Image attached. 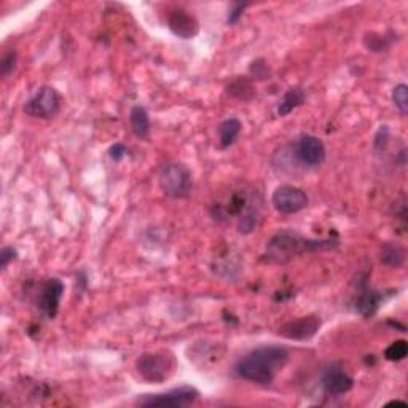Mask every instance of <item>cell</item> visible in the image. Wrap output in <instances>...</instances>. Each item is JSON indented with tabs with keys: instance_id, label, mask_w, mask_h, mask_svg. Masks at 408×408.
Masks as SVG:
<instances>
[{
	"instance_id": "18",
	"label": "cell",
	"mask_w": 408,
	"mask_h": 408,
	"mask_svg": "<svg viewBox=\"0 0 408 408\" xmlns=\"http://www.w3.org/2000/svg\"><path fill=\"white\" fill-rule=\"evenodd\" d=\"M228 94H231L233 98H238L241 101H250L255 96V91H254V85L250 83L248 78H236L231 81L227 88Z\"/></svg>"
},
{
	"instance_id": "5",
	"label": "cell",
	"mask_w": 408,
	"mask_h": 408,
	"mask_svg": "<svg viewBox=\"0 0 408 408\" xmlns=\"http://www.w3.org/2000/svg\"><path fill=\"white\" fill-rule=\"evenodd\" d=\"M158 180L163 192L171 198H185L193 187L192 174L180 163H168L163 166Z\"/></svg>"
},
{
	"instance_id": "7",
	"label": "cell",
	"mask_w": 408,
	"mask_h": 408,
	"mask_svg": "<svg viewBox=\"0 0 408 408\" xmlns=\"http://www.w3.org/2000/svg\"><path fill=\"white\" fill-rule=\"evenodd\" d=\"M59 96L54 88L44 86L36 96L26 102L24 112L36 118H50L59 112Z\"/></svg>"
},
{
	"instance_id": "25",
	"label": "cell",
	"mask_w": 408,
	"mask_h": 408,
	"mask_svg": "<svg viewBox=\"0 0 408 408\" xmlns=\"http://www.w3.org/2000/svg\"><path fill=\"white\" fill-rule=\"evenodd\" d=\"M248 6V4H235L233 6H231V10L228 11V24H235V23H238V19L241 18V15H243V11H244V9H246Z\"/></svg>"
},
{
	"instance_id": "4",
	"label": "cell",
	"mask_w": 408,
	"mask_h": 408,
	"mask_svg": "<svg viewBox=\"0 0 408 408\" xmlns=\"http://www.w3.org/2000/svg\"><path fill=\"white\" fill-rule=\"evenodd\" d=\"M139 375L148 383H163L173 375L175 370V360L173 355L166 351H156V352H147L142 355L138 362Z\"/></svg>"
},
{
	"instance_id": "8",
	"label": "cell",
	"mask_w": 408,
	"mask_h": 408,
	"mask_svg": "<svg viewBox=\"0 0 408 408\" xmlns=\"http://www.w3.org/2000/svg\"><path fill=\"white\" fill-rule=\"evenodd\" d=\"M271 203H273L277 213L295 214L308 206V196L298 187L281 185L275 190Z\"/></svg>"
},
{
	"instance_id": "13",
	"label": "cell",
	"mask_w": 408,
	"mask_h": 408,
	"mask_svg": "<svg viewBox=\"0 0 408 408\" xmlns=\"http://www.w3.org/2000/svg\"><path fill=\"white\" fill-rule=\"evenodd\" d=\"M352 384H355V379L340 365H330L322 375V387L329 396H342L351 389Z\"/></svg>"
},
{
	"instance_id": "21",
	"label": "cell",
	"mask_w": 408,
	"mask_h": 408,
	"mask_svg": "<svg viewBox=\"0 0 408 408\" xmlns=\"http://www.w3.org/2000/svg\"><path fill=\"white\" fill-rule=\"evenodd\" d=\"M392 101H394V106L399 108L400 113L405 115L408 112V88H407V85L400 83L394 88Z\"/></svg>"
},
{
	"instance_id": "17",
	"label": "cell",
	"mask_w": 408,
	"mask_h": 408,
	"mask_svg": "<svg viewBox=\"0 0 408 408\" xmlns=\"http://www.w3.org/2000/svg\"><path fill=\"white\" fill-rule=\"evenodd\" d=\"M303 101H305V93L300 88H292V90L284 94L281 104L277 107V113H280L281 117H285V115H289L294 108L302 106Z\"/></svg>"
},
{
	"instance_id": "16",
	"label": "cell",
	"mask_w": 408,
	"mask_h": 408,
	"mask_svg": "<svg viewBox=\"0 0 408 408\" xmlns=\"http://www.w3.org/2000/svg\"><path fill=\"white\" fill-rule=\"evenodd\" d=\"M241 133V121L238 118H228L219 126V138L220 146L225 148L230 147L238 139Z\"/></svg>"
},
{
	"instance_id": "15",
	"label": "cell",
	"mask_w": 408,
	"mask_h": 408,
	"mask_svg": "<svg viewBox=\"0 0 408 408\" xmlns=\"http://www.w3.org/2000/svg\"><path fill=\"white\" fill-rule=\"evenodd\" d=\"M129 121H131V128L138 138H147L148 131H151V118L144 107L136 106L129 112Z\"/></svg>"
},
{
	"instance_id": "24",
	"label": "cell",
	"mask_w": 408,
	"mask_h": 408,
	"mask_svg": "<svg viewBox=\"0 0 408 408\" xmlns=\"http://www.w3.org/2000/svg\"><path fill=\"white\" fill-rule=\"evenodd\" d=\"M16 258V250L13 249V248H4L2 250H0V268L5 270L6 267H9V263L11 260H15Z\"/></svg>"
},
{
	"instance_id": "3",
	"label": "cell",
	"mask_w": 408,
	"mask_h": 408,
	"mask_svg": "<svg viewBox=\"0 0 408 408\" xmlns=\"http://www.w3.org/2000/svg\"><path fill=\"white\" fill-rule=\"evenodd\" d=\"M335 241H312V240H305V238L289 233V231H284V233H277L271 238L268 246H267V254L277 263H285L289 262L290 258H294L298 254H303L306 250H316V249H324L335 246Z\"/></svg>"
},
{
	"instance_id": "22",
	"label": "cell",
	"mask_w": 408,
	"mask_h": 408,
	"mask_svg": "<svg viewBox=\"0 0 408 408\" xmlns=\"http://www.w3.org/2000/svg\"><path fill=\"white\" fill-rule=\"evenodd\" d=\"M15 63H16V54L15 51H10L6 53L4 59H2V64H0V69H2V76L4 77H9L10 73L15 69Z\"/></svg>"
},
{
	"instance_id": "12",
	"label": "cell",
	"mask_w": 408,
	"mask_h": 408,
	"mask_svg": "<svg viewBox=\"0 0 408 408\" xmlns=\"http://www.w3.org/2000/svg\"><path fill=\"white\" fill-rule=\"evenodd\" d=\"M168 26L174 36L180 39H193L200 32V23L192 13L185 10H174L168 18Z\"/></svg>"
},
{
	"instance_id": "19",
	"label": "cell",
	"mask_w": 408,
	"mask_h": 408,
	"mask_svg": "<svg viewBox=\"0 0 408 408\" xmlns=\"http://www.w3.org/2000/svg\"><path fill=\"white\" fill-rule=\"evenodd\" d=\"M405 260V250L397 246V244L387 243L383 246L382 250V263L387 265V267H396L399 268L400 265Z\"/></svg>"
},
{
	"instance_id": "23",
	"label": "cell",
	"mask_w": 408,
	"mask_h": 408,
	"mask_svg": "<svg viewBox=\"0 0 408 408\" xmlns=\"http://www.w3.org/2000/svg\"><path fill=\"white\" fill-rule=\"evenodd\" d=\"M250 73H253L254 77H257V78H267L268 77V66H267V63H265L263 59H257V61H254L253 64H250Z\"/></svg>"
},
{
	"instance_id": "14",
	"label": "cell",
	"mask_w": 408,
	"mask_h": 408,
	"mask_svg": "<svg viewBox=\"0 0 408 408\" xmlns=\"http://www.w3.org/2000/svg\"><path fill=\"white\" fill-rule=\"evenodd\" d=\"M379 302H382V295H379L378 292L367 289L365 285H362V289H360L356 298V310L364 317H370L377 312Z\"/></svg>"
},
{
	"instance_id": "11",
	"label": "cell",
	"mask_w": 408,
	"mask_h": 408,
	"mask_svg": "<svg viewBox=\"0 0 408 408\" xmlns=\"http://www.w3.org/2000/svg\"><path fill=\"white\" fill-rule=\"evenodd\" d=\"M319 329H321V319L316 316H305L284 324L280 329V335L295 340V342H306L315 337Z\"/></svg>"
},
{
	"instance_id": "20",
	"label": "cell",
	"mask_w": 408,
	"mask_h": 408,
	"mask_svg": "<svg viewBox=\"0 0 408 408\" xmlns=\"http://www.w3.org/2000/svg\"><path fill=\"white\" fill-rule=\"evenodd\" d=\"M408 355V343L405 340H397L392 345H389L384 351V357L387 360H392V362H397V360H404Z\"/></svg>"
},
{
	"instance_id": "10",
	"label": "cell",
	"mask_w": 408,
	"mask_h": 408,
	"mask_svg": "<svg viewBox=\"0 0 408 408\" xmlns=\"http://www.w3.org/2000/svg\"><path fill=\"white\" fill-rule=\"evenodd\" d=\"M295 156L306 166H319L325 160V146L316 136L305 134L295 144Z\"/></svg>"
},
{
	"instance_id": "9",
	"label": "cell",
	"mask_w": 408,
	"mask_h": 408,
	"mask_svg": "<svg viewBox=\"0 0 408 408\" xmlns=\"http://www.w3.org/2000/svg\"><path fill=\"white\" fill-rule=\"evenodd\" d=\"M64 294V284L56 277L45 281L37 295V306L42 315L49 319H54L58 315L61 298Z\"/></svg>"
},
{
	"instance_id": "2",
	"label": "cell",
	"mask_w": 408,
	"mask_h": 408,
	"mask_svg": "<svg viewBox=\"0 0 408 408\" xmlns=\"http://www.w3.org/2000/svg\"><path fill=\"white\" fill-rule=\"evenodd\" d=\"M213 215L217 220H236L240 233H250L260 215V200L253 190H236L225 200L217 201L213 206Z\"/></svg>"
},
{
	"instance_id": "26",
	"label": "cell",
	"mask_w": 408,
	"mask_h": 408,
	"mask_svg": "<svg viewBox=\"0 0 408 408\" xmlns=\"http://www.w3.org/2000/svg\"><path fill=\"white\" fill-rule=\"evenodd\" d=\"M126 153L128 148L123 144H115L113 147H111V151H108V155H111V158L113 161H120Z\"/></svg>"
},
{
	"instance_id": "6",
	"label": "cell",
	"mask_w": 408,
	"mask_h": 408,
	"mask_svg": "<svg viewBox=\"0 0 408 408\" xmlns=\"http://www.w3.org/2000/svg\"><path fill=\"white\" fill-rule=\"evenodd\" d=\"M200 392L192 386H180L161 394H147L138 402L144 407H185L198 399Z\"/></svg>"
},
{
	"instance_id": "1",
	"label": "cell",
	"mask_w": 408,
	"mask_h": 408,
	"mask_svg": "<svg viewBox=\"0 0 408 408\" xmlns=\"http://www.w3.org/2000/svg\"><path fill=\"white\" fill-rule=\"evenodd\" d=\"M289 360L287 350L281 346H263L244 356L236 365L238 377L258 384H270Z\"/></svg>"
}]
</instances>
